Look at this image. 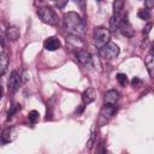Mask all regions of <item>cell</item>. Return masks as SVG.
Here are the masks:
<instances>
[{
  "instance_id": "1",
  "label": "cell",
  "mask_w": 154,
  "mask_h": 154,
  "mask_svg": "<svg viewBox=\"0 0 154 154\" xmlns=\"http://www.w3.org/2000/svg\"><path fill=\"white\" fill-rule=\"evenodd\" d=\"M64 26L70 35L81 36L85 31V23L77 12H67L64 14Z\"/></svg>"
},
{
  "instance_id": "2",
  "label": "cell",
  "mask_w": 154,
  "mask_h": 154,
  "mask_svg": "<svg viewBox=\"0 0 154 154\" xmlns=\"http://www.w3.org/2000/svg\"><path fill=\"white\" fill-rule=\"evenodd\" d=\"M37 16L40 17V19L43 23H46L48 25H57L59 22L58 16L54 12V10H52L48 6H42V7L37 8Z\"/></svg>"
},
{
  "instance_id": "3",
  "label": "cell",
  "mask_w": 154,
  "mask_h": 154,
  "mask_svg": "<svg viewBox=\"0 0 154 154\" xmlns=\"http://www.w3.org/2000/svg\"><path fill=\"white\" fill-rule=\"evenodd\" d=\"M93 38H94V45L97 48H101L107 42H109L111 31L103 26H96L94 29V32H93Z\"/></svg>"
},
{
  "instance_id": "4",
  "label": "cell",
  "mask_w": 154,
  "mask_h": 154,
  "mask_svg": "<svg viewBox=\"0 0 154 154\" xmlns=\"http://www.w3.org/2000/svg\"><path fill=\"white\" fill-rule=\"evenodd\" d=\"M99 53H100V57L102 59H105V60H113L114 58H117L119 55V47L114 42L109 41L105 46L99 48Z\"/></svg>"
},
{
  "instance_id": "5",
  "label": "cell",
  "mask_w": 154,
  "mask_h": 154,
  "mask_svg": "<svg viewBox=\"0 0 154 154\" xmlns=\"http://www.w3.org/2000/svg\"><path fill=\"white\" fill-rule=\"evenodd\" d=\"M114 113H116L114 105H107V103H105V106L101 108L100 114H99V125L100 126L106 125L109 122V119L114 116Z\"/></svg>"
},
{
  "instance_id": "6",
  "label": "cell",
  "mask_w": 154,
  "mask_h": 154,
  "mask_svg": "<svg viewBox=\"0 0 154 154\" xmlns=\"http://www.w3.org/2000/svg\"><path fill=\"white\" fill-rule=\"evenodd\" d=\"M22 75L18 72V71H12L11 75H10V78H8V82H7V89H8V93L10 94H14L18 89H19V85L22 84Z\"/></svg>"
},
{
  "instance_id": "7",
  "label": "cell",
  "mask_w": 154,
  "mask_h": 154,
  "mask_svg": "<svg viewBox=\"0 0 154 154\" xmlns=\"http://www.w3.org/2000/svg\"><path fill=\"white\" fill-rule=\"evenodd\" d=\"M76 55H77V59L78 61L85 67V69H93L94 67V64H93V58L90 55V53L85 49H79L76 52Z\"/></svg>"
},
{
  "instance_id": "8",
  "label": "cell",
  "mask_w": 154,
  "mask_h": 154,
  "mask_svg": "<svg viewBox=\"0 0 154 154\" xmlns=\"http://www.w3.org/2000/svg\"><path fill=\"white\" fill-rule=\"evenodd\" d=\"M117 30H119L120 34L124 35V36H126V37H132L135 35V29L132 28V25L130 24V22L125 17H122Z\"/></svg>"
},
{
  "instance_id": "9",
  "label": "cell",
  "mask_w": 154,
  "mask_h": 154,
  "mask_svg": "<svg viewBox=\"0 0 154 154\" xmlns=\"http://www.w3.org/2000/svg\"><path fill=\"white\" fill-rule=\"evenodd\" d=\"M17 136H18V129L16 126L6 128L1 132V142L2 143H11L17 138Z\"/></svg>"
},
{
  "instance_id": "10",
  "label": "cell",
  "mask_w": 154,
  "mask_h": 154,
  "mask_svg": "<svg viewBox=\"0 0 154 154\" xmlns=\"http://www.w3.org/2000/svg\"><path fill=\"white\" fill-rule=\"evenodd\" d=\"M66 43L71 49H75L76 52L79 49H83V46H84V41L79 36H75V35H70L66 38Z\"/></svg>"
},
{
  "instance_id": "11",
  "label": "cell",
  "mask_w": 154,
  "mask_h": 154,
  "mask_svg": "<svg viewBox=\"0 0 154 154\" xmlns=\"http://www.w3.org/2000/svg\"><path fill=\"white\" fill-rule=\"evenodd\" d=\"M43 47H45L47 51H51V52L57 51L58 48H60V41H59V38L55 37V36H49L48 38L45 40Z\"/></svg>"
},
{
  "instance_id": "12",
  "label": "cell",
  "mask_w": 154,
  "mask_h": 154,
  "mask_svg": "<svg viewBox=\"0 0 154 154\" xmlns=\"http://www.w3.org/2000/svg\"><path fill=\"white\" fill-rule=\"evenodd\" d=\"M95 99H96V90L94 88H91V87L87 88L82 94V100H83L84 105H89V103L94 102Z\"/></svg>"
},
{
  "instance_id": "13",
  "label": "cell",
  "mask_w": 154,
  "mask_h": 154,
  "mask_svg": "<svg viewBox=\"0 0 154 154\" xmlns=\"http://www.w3.org/2000/svg\"><path fill=\"white\" fill-rule=\"evenodd\" d=\"M119 100V93L114 89L107 90L103 95V102L107 105H116V102Z\"/></svg>"
},
{
  "instance_id": "14",
  "label": "cell",
  "mask_w": 154,
  "mask_h": 154,
  "mask_svg": "<svg viewBox=\"0 0 154 154\" xmlns=\"http://www.w3.org/2000/svg\"><path fill=\"white\" fill-rule=\"evenodd\" d=\"M8 63H10V57L6 52H1L0 53V76L5 75L8 67Z\"/></svg>"
},
{
  "instance_id": "15",
  "label": "cell",
  "mask_w": 154,
  "mask_h": 154,
  "mask_svg": "<svg viewBox=\"0 0 154 154\" xmlns=\"http://www.w3.org/2000/svg\"><path fill=\"white\" fill-rule=\"evenodd\" d=\"M19 35H20L19 29H18L17 26H14V25L8 26L7 30H6V36H7V38H8L10 41H12V42L17 41V40L19 38Z\"/></svg>"
},
{
  "instance_id": "16",
  "label": "cell",
  "mask_w": 154,
  "mask_h": 154,
  "mask_svg": "<svg viewBox=\"0 0 154 154\" xmlns=\"http://www.w3.org/2000/svg\"><path fill=\"white\" fill-rule=\"evenodd\" d=\"M146 66H147V70H148L149 76L153 77L154 76V55H153V52L152 51L146 57Z\"/></svg>"
},
{
  "instance_id": "17",
  "label": "cell",
  "mask_w": 154,
  "mask_h": 154,
  "mask_svg": "<svg viewBox=\"0 0 154 154\" xmlns=\"http://www.w3.org/2000/svg\"><path fill=\"white\" fill-rule=\"evenodd\" d=\"M125 0H114L113 1V13L114 14H122V11L124 8Z\"/></svg>"
},
{
  "instance_id": "18",
  "label": "cell",
  "mask_w": 154,
  "mask_h": 154,
  "mask_svg": "<svg viewBox=\"0 0 154 154\" xmlns=\"http://www.w3.org/2000/svg\"><path fill=\"white\" fill-rule=\"evenodd\" d=\"M122 17H123L122 14H114V13H113V16H112V18H111V22H109V24H111V30H112V31H117Z\"/></svg>"
},
{
  "instance_id": "19",
  "label": "cell",
  "mask_w": 154,
  "mask_h": 154,
  "mask_svg": "<svg viewBox=\"0 0 154 154\" xmlns=\"http://www.w3.org/2000/svg\"><path fill=\"white\" fill-rule=\"evenodd\" d=\"M18 111H20V105H19V103H13V105L10 107L8 112H7V119H11Z\"/></svg>"
},
{
  "instance_id": "20",
  "label": "cell",
  "mask_w": 154,
  "mask_h": 154,
  "mask_svg": "<svg viewBox=\"0 0 154 154\" xmlns=\"http://www.w3.org/2000/svg\"><path fill=\"white\" fill-rule=\"evenodd\" d=\"M137 16H138V18H140V19L147 20V19H149V18H150V12H149V10H148V8H143V10H140V11H138Z\"/></svg>"
},
{
  "instance_id": "21",
  "label": "cell",
  "mask_w": 154,
  "mask_h": 154,
  "mask_svg": "<svg viewBox=\"0 0 154 154\" xmlns=\"http://www.w3.org/2000/svg\"><path fill=\"white\" fill-rule=\"evenodd\" d=\"M117 81H118V83H119L122 87H125V85L128 84V82H129L128 76H126L125 73H122V72L117 75Z\"/></svg>"
},
{
  "instance_id": "22",
  "label": "cell",
  "mask_w": 154,
  "mask_h": 154,
  "mask_svg": "<svg viewBox=\"0 0 154 154\" xmlns=\"http://www.w3.org/2000/svg\"><path fill=\"white\" fill-rule=\"evenodd\" d=\"M38 112L37 111H35V109H32V111H30L29 112V114H28V118H29V122H31V123H36L37 120H38Z\"/></svg>"
},
{
  "instance_id": "23",
  "label": "cell",
  "mask_w": 154,
  "mask_h": 154,
  "mask_svg": "<svg viewBox=\"0 0 154 154\" xmlns=\"http://www.w3.org/2000/svg\"><path fill=\"white\" fill-rule=\"evenodd\" d=\"M142 79L141 78H138V77H134L132 78V81H131V85L134 87V88H138V87H141L142 85Z\"/></svg>"
},
{
  "instance_id": "24",
  "label": "cell",
  "mask_w": 154,
  "mask_h": 154,
  "mask_svg": "<svg viewBox=\"0 0 154 154\" xmlns=\"http://www.w3.org/2000/svg\"><path fill=\"white\" fill-rule=\"evenodd\" d=\"M150 28H152V23H148L147 25H146V28H144V30H143V35L147 37L148 36V34L150 32Z\"/></svg>"
},
{
  "instance_id": "25",
  "label": "cell",
  "mask_w": 154,
  "mask_h": 154,
  "mask_svg": "<svg viewBox=\"0 0 154 154\" xmlns=\"http://www.w3.org/2000/svg\"><path fill=\"white\" fill-rule=\"evenodd\" d=\"M144 1H146V7L148 10H150L154 6V0H144Z\"/></svg>"
},
{
  "instance_id": "26",
  "label": "cell",
  "mask_w": 154,
  "mask_h": 154,
  "mask_svg": "<svg viewBox=\"0 0 154 154\" xmlns=\"http://www.w3.org/2000/svg\"><path fill=\"white\" fill-rule=\"evenodd\" d=\"M66 2H67V0H57V6H58L59 8H61V7L65 6Z\"/></svg>"
},
{
  "instance_id": "27",
  "label": "cell",
  "mask_w": 154,
  "mask_h": 154,
  "mask_svg": "<svg viewBox=\"0 0 154 154\" xmlns=\"http://www.w3.org/2000/svg\"><path fill=\"white\" fill-rule=\"evenodd\" d=\"M77 5H79V6H83V2H84V0H73Z\"/></svg>"
},
{
  "instance_id": "28",
  "label": "cell",
  "mask_w": 154,
  "mask_h": 154,
  "mask_svg": "<svg viewBox=\"0 0 154 154\" xmlns=\"http://www.w3.org/2000/svg\"><path fill=\"white\" fill-rule=\"evenodd\" d=\"M2 96H4V88H2V85L0 84V99H2Z\"/></svg>"
},
{
  "instance_id": "29",
  "label": "cell",
  "mask_w": 154,
  "mask_h": 154,
  "mask_svg": "<svg viewBox=\"0 0 154 154\" xmlns=\"http://www.w3.org/2000/svg\"><path fill=\"white\" fill-rule=\"evenodd\" d=\"M99 1H102V0H99Z\"/></svg>"
}]
</instances>
